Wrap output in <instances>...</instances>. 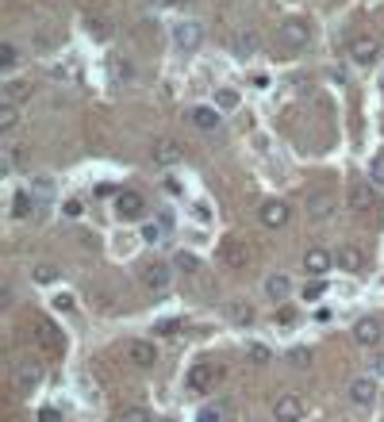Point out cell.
I'll use <instances>...</instances> for the list:
<instances>
[{
    "mask_svg": "<svg viewBox=\"0 0 384 422\" xmlns=\"http://www.w3.org/2000/svg\"><path fill=\"white\" fill-rule=\"evenodd\" d=\"M258 219H261V227H265V231H280L288 219H292V208H288L285 200H265V204H261V211H258Z\"/></svg>",
    "mask_w": 384,
    "mask_h": 422,
    "instance_id": "cell-4",
    "label": "cell"
},
{
    "mask_svg": "<svg viewBox=\"0 0 384 422\" xmlns=\"http://www.w3.org/2000/svg\"><path fill=\"white\" fill-rule=\"evenodd\" d=\"M196 422H223V415H219V407H200Z\"/></svg>",
    "mask_w": 384,
    "mask_h": 422,
    "instance_id": "cell-36",
    "label": "cell"
},
{
    "mask_svg": "<svg viewBox=\"0 0 384 422\" xmlns=\"http://www.w3.org/2000/svg\"><path fill=\"white\" fill-rule=\"evenodd\" d=\"M162 4H181V0H162Z\"/></svg>",
    "mask_w": 384,
    "mask_h": 422,
    "instance_id": "cell-41",
    "label": "cell"
},
{
    "mask_svg": "<svg viewBox=\"0 0 384 422\" xmlns=\"http://www.w3.org/2000/svg\"><path fill=\"white\" fill-rule=\"evenodd\" d=\"M177 326H181L177 318H165V323H158V326H154V334H173Z\"/></svg>",
    "mask_w": 384,
    "mask_h": 422,
    "instance_id": "cell-38",
    "label": "cell"
},
{
    "mask_svg": "<svg viewBox=\"0 0 384 422\" xmlns=\"http://www.w3.org/2000/svg\"><path fill=\"white\" fill-rule=\"evenodd\" d=\"M350 399L358 403V407H373V403H377V380H373V377H353Z\"/></svg>",
    "mask_w": 384,
    "mask_h": 422,
    "instance_id": "cell-14",
    "label": "cell"
},
{
    "mask_svg": "<svg viewBox=\"0 0 384 422\" xmlns=\"http://www.w3.org/2000/svg\"><path fill=\"white\" fill-rule=\"evenodd\" d=\"M369 181H377V184H384V150L377 157H373L369 162Z\"/></svg>",
    "mask_w": 384,
    "mask_h": 422,
    "instance_id": "cell-30",
    "label": "cell"
},
{
    "mask_svg": "<svg viewBox=\"0 0 384 422\" xmlns=\"http://www.w3.org/2000/svg\"><path fill=\"white\" fill-rule=\"evenodd\" d=\"M369 369H373V377H384V353H380V357H373Z\"/></svg>",
    "mask_w": 384,
    "mask_h": 422,
    "instance_id": "cell-40",
    "label": "cell"
},
{
    "mask_svg": "<svg viewBox=\"0 0 384 422\" xmlns=\"http://www.w3.org/2000/svg\"><path fill=\"white\" fill-rule=\"evenodd\" d=\"M215 257H219L223 269H246L250 265V250H246V242H242V238H223Z\"/></svg>",
    "mask_w": 384,
    "mask_h": 422,
    "instance_id": "cell-2",
    "label": "cell"
},
{
    "mask_svg": "<svg viewBox=\"0 0 384 422\" xmlns=\"http://www.w3.org/2000/svg\"><path fill=\"white\" fill-rule=\"evenodd\" d=\"M380 338H384V331H380V318H358L353 323V342L358 345H365V350H373V345H380Z\"/></svg>",
    "mask_w": 384,
    "mask_h": 422,
    "instance_id": "cell-8",
    "label": "cell"
},
{
    "mask_svg": "<svg viewBox=\"0 0 384 422\" xmlns=\"http://www.w3.org/2000/svg\"><path fill=\"white\" fill-rule=\"evenodd\" d=\"M189 119H192L196 131H219V123H223L219 108H208V104H196V108L189 111Z\"/></svg>",
    "mask_w": 384,
    "mask_h": 422,
    "instance_id": "cell-15",
    "label": "cell"
},
{
    "mask_svg": "<svg viewBox=\"0 0 384 422\" xmlns=\"http://www.w3.org/2000/svg\"><path fill=\"white\" fill-rule=\"evenodd\" d=\"M143 211H146V200H143V192H135V189H124L116 196V215L119 219H143Z\"/></svg>",
    "mask_w": 384,
    "mask_h": 422,
    "instance_id": "cell-7",
    "label": "cell"
},
{
    "mask_svg": "<svg viewBox=\"0 0 384 422\" xmlns=\"http://www.w3.org/2000/svg\"><path fill=\"white\" fill-rule=\"evenodd\" d=\"M16 62H20V50L12 43H0V70H12Z\"/></svg>",
    "mask_w": 384,
    "mask_h": 422,
    "instance_id": "cell-26",
    "label": "cell"
},
{
    "mask_svg": "<svg viewBox=\"0 0 384 422\" xmlns=\"http://www.w3.org/2000/svg\"><path fill=\"white\" fill-rule=\"evenodd\" d=\"M227 318H231V323H238V326H246V323H254V307H246L242 299H231V304H227Z\"/></svg>",
    "mask_w": 384,
    "mask_h": 422,
    "instance_id": "cell-22",
    "label": "cell"
},
{
    "mask_svg": "<svg viewBox=\"0 0 384 422\" xmlns=\"http://www.w3.org/2000/svg\"><path fill=\"white\" fill-rule=\"evenodd\" d=\"M31 208H35V204H31V192H16L12 196V215H16V219H27V215H31Z\"/></svg>",
    "mask_w": 384,
    "mask_h": 422,
    "instance_id": "cell-24",
    "label": "cell"
},
{
    "mask_svg": "<svg viewBox=\"0 0 384 422\" xmlns=\"http://www.w3.org/2000/svg\"><path fill=\"white\" fill-rule=\"evenodd\" d=\"M212 380H215V365H192V369L185 372V388L196 392V396H200V392H208Z\"/></svg>",
    "mask_w": 384,
    "mask_h": 422,
    "instance_id": "cell-13",
    "label": "cell"
},
{
    "mask_svg": "<svg viewBox=\"0 0 384 422\" xmlns=\"http://www.w3.org/2000/svg\"><path fill=\"white\" fill-rule=\"evenodd\" d=\"M235 50L242 54V58H250V54L258 50V35H238V39H235Z\"/></svg>",
    "mask_w": 384,
    "mask_h": 422,
    "instance_id": "cell-28",
    "label": "cell"
},
{
    "mask_svg": "<svg viewBox=\"0 0 384 422\" xmlns=\"http://www.w3.org/2000/svg\"><path fill=\"white\" fill-rule=\"evenodd\" d=\"M62 215H65V219H81V200H65Z\"/></svg>",
    "mask_w": 384,
    "mask_h": 422,
    "instance_id": "cell-37",
    "label": "cell"
},
{
    "mask_svg": "<svg viewBox=\"0 0 384 422\" xmlns=\"http://www.w3.org/2000/svg\"><path fill=\"white\" fill-rule=\"evenodd\" d=\"M173 265L177 269H185V273H196V269H200V261H196V253H177V257H173Z\"/></svg>",
    "mask_w": 384,
    "mask_h": 422,
    "instance_id": "cell-29",
    "label": "cell"
},
{
    "mask_svg": "<svg viewBox=\"0 0 384 422\" xmlns=\"http://www.w3.org/2000/svg\"><path fill=\"white\" fill-rule=\"evenodd\" d=\"M200 43H204V27H200V23L189 20V23H177V27H173V46H177L181 54H192Z\"/></svg>",
    "mask_w": 384,
    "mask_h": 422,
    "instance_id": "cell-6",
    "label": "cell"
},
{
    "mask_svg": "<svg viewBox=\"0 0 384 422\" xmlns=\"http://www.w3.org/2000/svg\"><path fill=\"white\" fill-rule=\"evenodd\" d=\"M246 353H250V357H254L258 365H269V350H265V345H258V342H250V350H246Z\"/></svg>",
    "mask_w": 384,
    "mask_h": 422,
    "instance_id": "cell-35",
    "label": "cell"
},
{
    "mask_svg": "<svg viewBox=\"0 0 384 422\" xmlns=\"http://www.w3.org/2000/svg\"><path fill=\"white\" fill-rule=\"evenodd\" d=\"M127 361L135 365V369H150V365H158V350L154 342H143V338H135V342H127Z\"/></svg>",
    "mask_w": 384,
    "mask_h": 422,
    "instance_id": "cell-9",
    "label": "cell"
},
{
    "mask_svg": "<svg viewBox=\"0 0 384 422\" xmlns=\"http://www.w3.org/2000/svg\"><path fill=\"white\" fill-rule=\"evenodd\" d=\"M331 211H334V196H331V192L307 196V215H312V219H327Z\"/></svg>",
    "mask_w": 384,
    "mask_h": 422,
    "instance_id": "cell-19",
    "label": "cell"
},
{
    "mask_svg": "<svg viewBox=\"0 0 384 422\" xmlns=\"http://www.w3.org/2000/svg\"><path fill=\"white\" fill-rule=\"evenodd\" d=\"M273 418L277 422H300L304 418V399L296 392H285V396L273 399Z\"/></svg>",
    "mask_w": 384,
    "mask_h": 422,
    "instance_id": "cell-5",
    "label": "cell"
},
{
    "mask_svg": "<svg viewBox=\"0 0 384 422\" xmlns=\"http://www.w3.org/2000/svg\"><path fill=\"white\" fill-rule=\"evenodd\" d=\"M350 208H353V211H373V208H380L377 189H373L369 181H358V184L350 189Z\"/></svg>",
    "mask_w": 384,
    "mask_h": 422,
    "instance_id": "cell-10",
    "label": "cell"
},
{
    "mask_svg": "<svg viewBox=\"0 0 384 422\" xmlns=\"http://www.w3.org/2000/svg\"><path fill=\"white\" fill-rule=\"evenodd\" d=\"M16 127H20V108L0 100V135H12Z\"/></svg>",
    "mask_w": 384,
    "mask_h": 422,
    "instance_id": "cell-20",
    "label": "cell"
},
{
    "mask_svg": "<svg viewBox=\"0 0 384 422\" xmlns=\"http://www.w3.org/2000/svg\"><path fill=\"white\" fill-rule=\"evenodd\" d=\"M119 422H154V418H150L146 407H127V411H119Z\"/></svg>",
    "mask_w": 384,
    "mask_h": 422,
    "instance_id": "cell-27",
    "label": "cell"
},
{
    "mask_svg": "<svg viewBox=\"0 0 384 422\" xmlns=\"http://www.w3.org/2000/svg\"><path fill=\"white\" fill-rule=\"evenodd\" d=\"M162 234H165L162 223H146V227H143V238L150 242V246H154V242H162Z\"/></svg>",
    "mask_w": 384,
    "mask_h": 422,
    "instance_id": "cell-34",
    "label": "cell"
},
{
    "mask_svg": "<svg viewBox=\"0 0 384 422\" xmlns=\"http://www.w3.org/2000/svg\"><path fill=\"white\" fill-rule=\"evenodd\" d=\"M31 277H35V284H54V280H58V265H50V261H39V265L31 269Z\"/></svg>",
    "mask_w": 384,
    "mask_h": 422,
    "instance_id": "cell-23",
    "label": "cell"
},
{
    "mask_svg": "<svg viewBox=\"0 0 384 422\" xmlns=\"http://www.w3.org/2000/svg\"><path fill=\"white\" fill-rule=\"evenodd\" d=\"M23 92H27V84H20V81H8V84H4V100H8V104H16Z\"/></svg>",
    "mask_w": 384,
    "mask_h": 422,
    "instance_id": "cell-32",
    "label": "cell"
},
{
    "mask_svg": "<svg viewBox=\"0 0 384 422\" xmlns=\"http://www.w3.org/2000/svg\"><path fill=\"white\" fill-rule=\"evenodd\" d=\"M215 104H219L223 111H235L238 108V92L235 89H219V92H215Z\"/></svg>",
    "mask_w": 384,
    "mask_h": 422,
    "instance_id": "cell-25",
    "label": "cell"
},
{
    "mask_svg": "<svg viewBox=\"0 0 384 422\" xmlns=\"http://www.w3.org/2000/svg\"><path fill=\"white\" fill-rule=\"evenodd\" d=\"M288 292H292V280H288V273H273L265 280V296L273 299V304H285Z\"/></svg>",
    "mask_w": 384,
    "mask_h": 422,
    "instance_id": "cell-18",
    "label": "cell"
},
{
    "mask_svg": "<svg viewBox=\"0 0 384 422\" xmlns=\"http://www.w3.org/2000/svg\"><path fill=\"white\" fill-rule=\"evenodd\" d=\"M54 307H58V311H73V296H58V299H54Z\"/></svg>",
    "mask_w": 384,
    "mask_h": 422,
    "instance_id": "cell-39",
    "label": "cell"
},
{
    "mask_svg": "<svg viewBox=\"0 0 384 422\" xmlns=\"http://www.w3.org/2000/svg\"><path fill=\"white\" fill-rule=\"evenodd\" d=\"M39 380H43V372H39V369H31V365H23V369L16 372V388H20L23 396H27V392H35V388H39Z\"/></svg>",
    "mask_w": 384,
    "mask_h": 422,
    "instance_id": "cell-21",
    "label": "cell"
},
{
    "mask_svg": "<svg viewBox=\"0 0 384 422\" xmlns=\"http://www.w3.org/2000/svg\"><path fill=\"white\" fill-rule=\"evenodd\" d=\"M327 292V284H323V277H315L312 284H304V299H323Z\"/></svg>",
    "mask_w": 384,
    "mask_h": 422,
    "instance_id": "cell-33",
    "label": "cell"
},
{
    "mask_svg": "<svg viewBox=\"0 0 384 422\" xmlns=\"http://www.w3.org/2000/svg\"><path fill=\"white\" fill-rule=\"evenodd\" d=\"M331 265H334V253H327V250H319V246H312V250L304 253V269H307L312 277H323Z\"/></svg>",
    "mask_w": 384,
    "mask_h": 422,
    "instance_id": "cell-16",
    "label": "cell"
},
{
    "mask_svg": "<svg viewBox=\"0 0 384 422\" xmlns=\"http://www.w3.org/2000/svg\"><path fill=\"white\" fill-rule=\"evenodd\" d=\"M334 261H339L342 273H361V269H365V253H361L358 246H339Z\"/></svg>",
    "mask_w": 384,
    "mask_h": 422,
    "instance_id": "cell-17",
    "label": "cell"
},
{
    "mask_svg": "<svg viewBox=\"0 0 384 422\" xmlns=\"http://www.w3.org/2000/svg\"><path fill=\"white\" fill-rule=\"evenodd\" d=\"M85 27H89V35H92V39H108V35H111L108 20H89Z\"/></svg>",
    "mask_w": 384,
    "mask_h": 422,
    "instance_id": "cell-31",
    "label": "cell"
},
{
    "mask_svg": "<svg viewBox=\"0 0 384 422\" xmlns=\"http://www.w3.org/2000/svg\"><path fill=\"white\" fill-rule=\"evenodd\" d=\"M170 280H173V273H170V265H162V261H154V265L143 269V284L150 288V292H158V296L170 288Z\"/></svg>",
    "mask_w": 384,
    "mask_h": 422,
    "instance_id": "cell-11",
    "label": "cell"
},
{
    "mask_svg": "<svg viewBox=\"0 0 384 422\" xmlns=\"http://www.w3.org/2000/svg\"><path fill=\"white\" fill-rule=\"evenodd\" d=\"M277 43L285 46V50H304V46L312 43V23H307L304 16H288V20L277 27Z\"/></svg>",
    "mask_w": 384,
    "mask_h": 422,
    "instance_id": "cell-1",
    "label": "cell"
},
{
    "mask_svg": "<svg viewBox=\"0 0 384 422\" xmlns=\"http://www.w3.org/2000/svg\"><path fill=\"white\" fill-rule=\"evenodd\" d=\"M350 58L358 65H373L380 58V39L377 35H353L350 39Z\"/></svg>",
    "mask_w": 384,
    "mask_h": 422,
    "instance_id": "cell-3",
    "label": "cell"
},
{
    "mask_svg": "<svg viewBox=\"0 0 384 422\" xmlns=\"http://www.w3.org/2000/svg\"><path fill=\"white\" fill-rule=\"evenodd\" d=\"M150 157H154V165H162V169H170L181 162V146L173 143V138H158L154 146H150Z\"/></svg>",
    "mask_w": 384,
    "mask_h": 422,
    "instance_id": "cell-12",
    "label": "cell"
}]
</instances>
